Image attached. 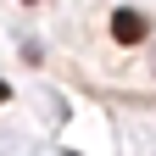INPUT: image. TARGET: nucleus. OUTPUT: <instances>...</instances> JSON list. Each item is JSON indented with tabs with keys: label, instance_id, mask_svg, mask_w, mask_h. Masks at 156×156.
<instances>
[{
	"label": "nucleus",
	"instance_id": "1",
	"mask_svg": "<svg viewBox=\"0 0 156 156\" xmlns=\"http://www.w3.org/2000/svg\"><path fill=\"white\" fill-rule=\"evenodd\" d=\"M112 34H117V39L128 45V39H145V34H151V23H145L140 11H117V23H112Z\"/></svg>",
	"mask_w": 156,
	"mask_h": 156
},
{
	"label": "nucleus",
	"instance_id": "2",
	"mask_svg": "<svg viewBox=\"0 0 156 156\" xmlns=\"http://www.w3.org/2000/svg\"><path fill=\"white\" fill-rule=\"evenodd\" d=\"M6 95H11V89H6V84H0V101H6Z\"/></svg>",
	"mask_w": 156,
	"mask_h": 156
}]
</instances>
